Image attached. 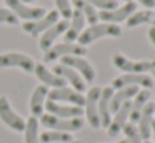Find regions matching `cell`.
Returning a JSON list of instances; mask_svg holds the SVG:
<instances>
[{
	"label": "cell",
	"mask_w": 155,
	"mask_h": 143,
	"mask_svg": "<svg viewBox=\"0 0 155 143\" xmlns=\"http://www.w3.org/2000/svg\"><path fill=\"white\" fill-rule=\"evenodd\" d=\"M122 35V30L118 25H115V23H95V25H90L87 30H84V32L80 33V37H78V45L82 47H87L88 43L95 42V40L102 38V37H120Z\"/></svg>",
	"instance_id": "obj_1"
},
{
	"label": "cell",
	"mask_w": 155,
	"mask_h": 143,
	"mask_svg": "<svg viewBox=\"0 0 155 143\" xmlns=\"http://www.w3.org/2000/svg\"><path fill=\"white\" fill-rule=\"evenodd\" d=\"M40 123L47 126L48 130H55V132H77L84 126V120L82 118H58L50 113H45L40 116Z\"/></svg>",
	"instance_id": "obj_2"
},
{
	"label": "cell",
	"mask_w": 155,
	"mask_h": 143,
	"mask_svg": "<svg viewBox=\"0 0 155 143\" xmlns=\"http://www.w3.org/2000/svg\"><path fill=\"white\" fill-rule=\"evenodd\" d=\"M14 67H17V68L24 70L27 73H32L35 70V62L32 60V57L20 52L0 53V68H14Z\"/></svg>",
	"instance_id": "obj_3"
},
{
	"label": "cell",
	"mask_w": 155,
	"mask_h": 143,
	"mask_svg": "<svg viewBox=\"0 0 155 143\" xmlns=\"http://www.w3.org/2000/svg\"><path fill=\"white\" fill-rule=\"evenodd\" d=\"M67 55H75V57H84L87 55V47H82V45H75V43H57V45H52L50 48L45 52L44 60L47 63L54 62L57 58H62V57H67Z\"/></svg>",
	"instance_id": "obj_4"
},
{
	"label": "cell",
	"mask_w": 155,
	"mask_h": 143,
	"mask_svg": "<svg viewBox=\"0 0 155 143\" xmlns=\"http://www.w3.org/2000/svg\"><path fill=\"white\" fill-rule=\"evenodd\" d=\"M5 3L8 5V10L14 12V15L17 18H24L25 22H34V20H38L45 15V8H42V7H28L22 0H5Z\"/></svg>",
	"instance_id": "obj_5"
},
{
	"label": "cell",
	"mask_w": 155,
	"mask_h": 143,
	"mask_svg": "<svg viewBox=\"0 0 155 143\" xmlns=\"http://www.w3.org/2000/svg\"><path fill=\"white\" fill-rule=\"evenodd\" d=\"M0 120L14 132H24L25 130V120L14 112L7 96H0Z\"/></svg>",
	"instance_id": "obj_6"
},
{
	"label": "cell",
	"mask_w": 155,
	"mask_h": 143,
	"mask_svg": "<svg viewBox=\"0 0 155 143\" xmlns=\"http://www.w3.org/2000/svg\"><path fill=\"white\" fill-rule=\"evenodd\" d=\"M58 12L57 10H50V12H47L42 18L38 20H34V22H25L24 25H22V28H24V32L30 33L32 37H38L40 33L47 32L50 27H54L55 23L58 22Z\"/></svg>",
	"instance_id": "obj_7"
},
{
	"label": "cell",
	"mask_w": 155,
	"mask_h": 143,
	"mask_svg": "<svg viewBox=\"0 0 155 143\" xmlns=\"http://www.w3.org/2000/svg\"><path fill=\"white\" fill-rule=\"evenodd\" d=\"M112 88H125V86H143V88H152L153 86V80L147 75V73H125L120 75L112 82Z\"/></svg>",
	"instance_id": "obj_8"
},
{
	"label": "cell",
	"mask_w": 155,
	"mask_h": 143,
	"mask_svg": "<svg viewBox=\"0 0 155 143\" xmlns=\"http://www.w3.org/2000/svg\"><path fill=\"white\" fill-rule=\"evenodd\" d=\"M62 65L70 67L75 72H78L82 76H84L85 83H92L95 80V68L82 57H75V55H67L62 57Z\"/></svg>",
	"instance_id": "obj_9"
},
{
	"label": "cell",
	"mask_w": 155,
	"mask_h": 143,
	"mask_svg": "<svg viewBox=\"0 0 155 143\" xmlns=\"http://www.w3.org/2000/svg\"><path fill=\"white\" fill-rule=\"evenodd\" d=\"M100 90L98 86L88 90L87 96H85V115H87L88 125L92 128H100V118H98V96H100Z\"/></svg>",
	"instance_id": "obj_10"
},
{
	"label": "cell",
	"mask_w": 155,
	"mask_h": 143,
	"mask_svg": "<svg viewBox=\"0 0 155 143\" xmlns=\"http://www.w3.org/2000/svg\"><path fill=\"white\" fill-rule=\"evenodd\" d=\"M112 62H114V65L118 70H122L125 73H147V72H150V62H147V60H137V62H134V60L127 58L122 53H115Z\"/></svg>",
	"instance_id": "obj_11"
},
{
	"label": "cell",
	"mask_w": 155,
	"mask_h": 143,
	"mask_svg": "<svg viewBox=\"0 0 155 143\" xmlns=\"http://www.w3.org/2000/svg\"><path fill=\"white\" fill-rule=\"evenodd\" d=\"M135 3L134 2H127L125 5H122L120 8H114V10H100L98 12V18L104 20V22L107 23H120V22H127V18L132 15V13L135 12Z\"/></svg>",
	"instance_id": "obj_12"
},
{
	"label": "cell",
	"mask_w": 155,
	"mask_h": 143,
	"mask_svg": "<svg viewBox=\"0 0 155 143\" xmlns=\"http://www.w3.org/2000/svg\"><path fill=\"white\" fill-rule=\"evenodd\" d=\"M48 100L52 102H68L74 106H84L85 105V96L82 93L75 92L74 88H67V86H62V88H54L52 92H48Z\"/></svg>",
	"instance_id": "obj_13"
},
{
	"label": "cell",
	"mask_w": 155,
	"mask_h": 143,
	"mask_svg": "<svg viewBox=\"0 0 155 143\" xmlns=\"http://www.w3.org/2000/svg\"><path fill=\"white\" fill-rule=\"evenodd\" d=\"M54 73L55 75H58L60 78H64L65 82H68L72 86H74V90L75 92H78V93H82V92H85V80L80 76V73L78 72H75L74 68H70V67H65V65H55L54 67Z\"/></svg>",
	"instance_id": "obj_14"
},
{
	"label": "cell",
	"mask_w": 155,
	"mask_h": 143,
	"mask_svg": "<svg viewBox=\"0 0 155 143\" xmlns=\"http://www.w3.org/2000/svg\"><path fill=\"white\" fill-rule=\"evenodd\" d=\"M114 96V88L112 86H105L100 90V96H98V118H100V126L107 128L112 122L110 116V100Z\"/></svg>",
	"instance_id": "obj_15"
},
{
	"label": "cell",
	"mask_w": 155,
	"mask_h": 143,
	"mask_svg": "<svg viewBox=\"0 0 155 143\" xmlns=\"http://www.w3.org/2000/svg\"><path fill=\"white\" fill-rule=\"evenodd\" d=\"M130 110H132V102H125L124 105L115 112V116L112 118L110 125L107 126V133L110 136H117L118 133L124 130V126L127 125V120L130 118Z\"/></svg>",
	"instance_id": "obj_16"
},
{
	"label": "cell",
	"mask_w": 155,
	"mask_h": 143,
	"mask_svg": "<svg viewBox=\"0 0 155 143\" xmlns=\"http://www.w3.org/2000/svg\"><path fill=\"white\" fill-rule=\"evenodd\" d=\"M153 115H155V103H150L148 102L147 105H145L143 112H142L140 118H138V135H140V138L143 140V141H148V138H150L152 135V122H153Z\"/></svg>",
	"instance_id": "obj_17"
},
{
	"label": "cell",
	"mask_w": 155,
	"mask_h": 143,
	"mask_svg": "<svg viewBox=\"0 0 155 143\" xmlns=\"http://www.w3.org/2000/svg\"><path fill=\"white\" fill-rule=\"evenodd\" d=\"M67 28H68V20H58V22L55 23L54 27H50L47 32H44V35L40 37V42H38L40 50L47 52V50L50 48L52 45H54L55 40H57L58 37L62 35V33L67 32Z\"/></svg>",
	"instance_id": "obj_18"
},
{
	"label": "cell",
	"mask_w": 155,
	"mask_h": 143,
	"mask_svg": "<svg viewBox=\"0 0 155 143\" xmlns=\"http://www.w3.org/2000/svg\"><path fill=\"white\" fill-rule=\"evenodd\" d=\"M34 73L37 75V78L40 80L42 83H44L45 86H54V88H62V86H65V80L60 78L58 75H55L54 72H50V70L47 68V67L44 65V63H35V70Z\"/></svg>",
	"instance_id": "obj_19"
},
{
	"label": "cell",
	"mask_w": 155,
	"mask_h": 143,
	"mask_svg": "<svg viewBox=\"0 0 155 143\" xmlns=\"http://www.w3.org/2000/svg\"><path fill=\"white\" fill-rule=\"evenodd\" d=\"M45 108L48 110V113L58 118H82V108L80 106H65L60 105L57 102L48 100L45 103Z\"/></svg>",
	"instance_id": "obj_20"
},
{
	"label": "cell",
	"mask_w": 155,
	"mask_h": 143,
	"mask_svg": "<svg viewBox=\"0 0 155 143\" xmlns=\"http://www.w3.org/2000/svg\"><path fill=\"white\" fill-rule=\"evenodd\" d=\"M72 22L68 23V28L65 32V42L72 43L74 40H77L80 37V33L84 32V25H85V17L82 13V10L75 8L72 10V17H70Z\"/></svg>",
	"instance_id": "obj_21"
},
{
	"label": "cell",
	"mask_w": 155,
	"mask_h": 143,
	"mask_svg": "<svg viewBox=\"0 0 155 143\" xmlns=\"http://www.w3.org/2000/svg\"><path fill=\"white\" fill-rule=\"evenodd\" d=\"M48 96V88L45 85H38L34 90L30 96V112L32 116H42L44 115V108H45V98Z\"/></svg>",
	"instance_id": "obj_22"
},
{
	"label": "cell",
	"mask_w": 155,
	"mask_h": 143,
	"mask_svg": "<svg viewBox=\"0 0 155 143\" xmlns=\"http://www.w3.org/2000/svg\"><path fill=\"white\" fill-rule=\"evenodd\" d=\"M138 93V86H125L120 88L117 93H114L110 100V113H115L125 102H130V98H134Z\"/></svg>",
	"instance_id": "obj_23"
},
{
	"label": "cell",
	"mask_w": 155,
	"mask_h": 143,
	"mask_svg": "<svg viewBox=\"0 0 155 143\" xmlns=\"http://www.w3.org/2000/svg\"><path fill=\"white\" fill-rule=\"evenodd\" d=\"M148 100H150V92H148L147 88L145 90H138V93L135 95L134 102H132V110H130V120L132 122H138V118H140L142 112H143L145 105L148 103Z\"/></svg>",
	"instance_id": "obj_24"
},
{
	"label": "cell",
	"mask_w": 155,
	"mask_h": 143,
	"mask_svg": "<svg viewBox=\"0 0 155 143\" xmlns=\"http://www.w3.org/2000/svg\"><path fill=\"white\" fill-rule=\"evenodd\" d=\"M142 23H152L155 27V12L152 10H142V12H134L130 17L127 18V27L128 28H134V27H138Z\"/></svg>",
	"instance_id": "obj_25"
},
{
	"label": "cell",
	"mask_w": 155,
	"mask_h": 143,
	"mask_svg": "<svg viewBox=\"0 0 155 143\" xmlns=\"http://www.w3.org/2000/svg\"><path fill=\"white\" fill-rule=\"evenodd\" d=\"M42 143H70L74 141V136L67 132H55V130H48L44 132L40 136Z\"/></svg>",
	"instance_id": "obj_26"
},
{
	"label": "cell",
	"mask_w": 155,
	"mask_h": 143,
	"mask_svg": "<svg viewBox=\"0 0 155 143\" xmlns=\"http://www.w3.org/2000/svg\"><path fill=\"white\" fill-rule=\"evenodd\" d=\"M74 5H75V8L82 10V13L85 17V22H88L90 25H95L98 22V12L87 0H74Z\"/></svg>",
	"instance_id": "obj_27"
},
{
	"label": "cell",
	"mask_w": 155,
	"mask_h": 143,
	"mask_svg": "<svg viewBox=\"0 0 155 143\" xmlns=\"http://www.w3.org/2000/svg\"><path fill=\"white\" fill-rule=\"evenodd\" d=\"M25 143H40V136H38V120L35 116H30V118L25 122Z\"/></svg>",
	"instance_id": "obj_28"
},
{
	"label": "cell",
	"mask_w": 155,
	"mask_h": 143,
	"mask_svg": "<svg viewBox=\"0 0 155 143\" xmlns=\"http://www.w3.org/2000/svg\"><path fill=\"white\" fill-rule=\"evenodd\" d=\"M122 132L125 133V136H127V141L128 143H143V140L140 138V135H138V130L137 126L134 125V123H127V125L124 126V130Z\"/></svg>",
	"instance_id": "obj_29"
},
{
	"label": "cell",
	"mask_w": 155,
	"mask_h": 143,
	"mask_svg": "<svg viewBox=\"0 0 155 143\" xmlns=\"http://www.w3.org/2000/svg\"><path fill=\"white\" fill-rule=\"evenodd\" d=\"M57 3V12L58 15L64 17V20H68L72 17V5H70V0H55Z\"/></svg>",
	"instance_id": "obj_30"
},
{
	"label": "cell",
	"mask_w": 155,
	"mask_h": 143,
	"mask_svg": "<svg viewBox=\"0 0 155 143\" xmlns=\"http://www.w3.org/2000/svg\"><path fill=\"white\" fill-rule=\"evenodd\" d=\"M87 2L94 7H98L100 10H114L118 7L117 0H87Z\"/></svg>",
	"instance_id": "obj_31"
},
{
	"label": "cell",
	"mask_w": 155,
	"mask_h": 143,
	"mask_svg": "<svg viewBox=\"0 0 155 143\" xmlns=\"http://www.w3.org/2000/svg\"><path fill=\"white\" fill-rule=\"evenodd\" d=\"M0 23H8V25H17L18 18L8 8H0Z\"/></svg>",
	"instance_id": "obj_32"
},
{
	"label": "cell",
	"mask_w": 155,
	"mask_h": 143,
	"mask_svg": "<svg viewBox=\"0 0 155 143\" xmlns=\"http://www.w3.org/2000/svg\"><path fill=\"white\" fill-rule=\"evenodd\" d=\"M138 3H140V5H143V7H147L148 10L155 7V0H138Z\"/></svg>",
	"instance_id": "obj_33"
},
{
	"label": "cell",
	"mask_w": 155,
	"mask_h": 143,
	"mask_svg": "<svg viewBox=\"0 0 155 143\" xmlns=\"http://www.w3.org/2000/svg\"><path fill=\"white\" fill-rule=\"evenodd\" d=\"M148 38H150V42L155 45V27H152V28L148 30Z\"/></svg>",
	"instance_id": "obj_34"
},
{
	"label": "cell",
	"mask_w": 155,
	"mask_h": 143,
	"mask_svg": "<svg viewBox=\"0 0 155 143\" xmlns=\"http://www.w3.org/2000/svg\"><path fill=\"white\" fill-rule=\"evenodd\" d=\"M150 73L153 75V78H155V60H153V62H150Z\"/></svg>",
	"instance_id": "obj_35"
},
{
	"label": "cell",
	"mask_w": 155,
	"mask_h": 143,
	"mask_svg": "<svg viewBox=\"0 0 155 143\" xmlns=\"http://www.w3.org/2000/svg\"><path fill=\"white\" fill-rule=\"evenodd\" d=\"M152 135H153V143H155V120L152 122Z\"/></svg>",
	"instance_id": "obj_36"
},
{
	"label": "cell",
	"mask_w": 155,
	"mask_h": 143,
	"mask_svg": "<svg viewBox=\"0 0 155 143\" xmlns=\"http://www.w3.org/2000/svg\"><path fill=\"white\" fill-rule=\"evenodd\" d=\"M24 3H30V2H35V0H22Z\"/></svg>",
	"instance_id": "obj_37"
},
{
	"label": "cell",
	"mask_w": 155,
	"mask_h": 143,
	"mask_svg": "<svg viewBox=\"0 0 155 143\" xmlns=\"http://www.w3.org/2000/svg\"><path fill=\"white\" fill-rule=\"evenodd\" d=\"M115 143H128L127 140H120V141H115Z\"/></svg>",
	"instance_id": "obj_38"
},
{
	"label": "cell",
	"mask_w": 155,
	"mask_h": 143,
	"mask_svg": "<svg viewBox=\"0 0 155 143\" xmlns=\"http://www.w3.org/2000/svg\"><path fill=\"white\" fill-rule=\"evenodd\" d=\"M70 143H80V141H77V140H74V141H70Z\"/></svg>",
	"instance_id": "obj_39"
},
{
	"label": "cell",
	"mask_w": 155,
	"mask_h": 143,
	"mask_svg": "<svg viewBox=\"0 0 155 143\" xmlns=\"http://www.w3.org/2000/svg\"><path fill=\"white\" fill-rule=\"evenodd\" d=\"M125 2H132V0H125Z\"/></svg>",
	"instance_id": "obj_40"
},
{
	"label": "cell",
	"mask_w": 155,
	"mask_h": 143,
	"mask_svg": "<svg viewBox=\"0 0 155 143\" xmlns=\"http://www.w3.org/2000/svg\"><path fill=\"white\" fill-rule=\"evenodd\" d=\"M145 143H148V141H145Z\"/></svg>",
	"instance_id": "obj_41"
}]
</instances>
